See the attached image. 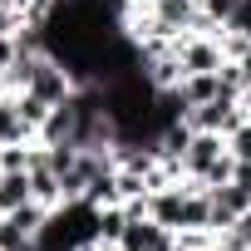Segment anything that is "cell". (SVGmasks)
<instances>
[{"label": "cell", "mask_w": 251, "mask_h": 251, "mask_svg": "<svg viewBox=\"0 0 251 251\" xmlns=\"http://www.w3.org/2000/svg\"><path fill=\"white\" fill-rule=\"evenodd\" d=\"M236 103H241V113H246V118H251V84H246V89H241V99H236Z\"/></svg>", "instance_id": "obj_15"}, {"label": "cell", "mask_w": 251, "mask_h": 251, "mask_svg": "<svg viewBox=\"0 0 251 251\" xmlns=\"http://www.w3.org/2000/svg\"><path fill=\"white\" fill-rule=\"evenodd\" d=\"M25 202H35V192H30V173H0V217L20 212Z\"/></svg>", "instance_id": "obj_7"}, {"label": "cell", "mask_w": 251, "mask_h": 251, "mask_svg": "<svg viewBox=\"0 0 251 251\" xmlns=\"http://www.w3.org/2000/svg\"><path fill=\"white\" fill-rule=\"evenodd\" d=\"M123 226H128V212H123V202H108V207H94V241H113V246H118Z\"/></svg>", "instance_id": "obj_8"}, {"label": "cell", "mask_w": 251, "mask_h": 251, "mask_svg": "<svg viewBox=\"0 0 251 251\" xmlns=\"http://www.w3.org/2000/svg\"><path fill=\"white\" fill-rule=\"evenodd\" d=\"M226 153H231L236 163H251V118H241L236 128L226 133Z\"/></svg>", "instance_id": "obj_11"}, {"label": "cell", "mask_w": 251, "mask_h": 251, "mask_svg": "<svg viewBox=\"0 0 251 251\" xmlns=\"http://www.w3.org/2000/svg\"><path fill=\"white\" fill-rule=\"evenodd\" d=\"M177 64H182V79L187 74H217L226 64L222 30L217 35H177Z\"/></svg>", "instance_id": "obj_1"}, {"label": "cell", "mask_w": 251, "mask_h": 251, "mask_svg": "<svg viewBox=\"0 0 251 251\" xmlns=\"http://www.w3.org/2000/svg\"><path fill=\"white\" fill-rule=\"evenodd\" d=\"M246 113H241V103H236V94H217V99H207V103H197V108H187V128H197V133H231L236 123H241Z\"/></svg>", "instance_id": "obj_2"}, {"label": "cell", "mask_w": 251, "mask_h": 251, "mask_svg": "<svg viewBox=\"0 0 251 251\" xmlns=\"http://www.w3.org/2000/svg\"><path fill=\"white\" fill-rule=\"evenodd\" d=\"M10 143H35V128L20 118L15 94H5V99H0V148H10Z\"/></svg>", "instance_id": "obj_5"}, {"label": "cell", "mask_w": 251, "mask_h": 251, "mask_svg": "<svg viewBox=\"0 0 251 251\" xmlns=\"http://www.w3.org/2000/svg\"><path fill=\"white\" fill-rule=\"evenodd\" d=\"M182 251H212V246H182Z\"/></svg>", "instance_id": "obj_17"}, {"label": "cell", "mask_w": 251, "mask_h": 251, "mask_svg": "<svg viewBox=\"0 0 251 251\" xmlns=\"http://www.w3.org/2000/svg\"><path fill=\"white\" fill-rule=\"evenodd\" d=\"M222 236H231V241H236L241 251H251V207H246V212H241V217H236V222H231V226H226Z\"/></svg>", "instance_id": "obj_12"}, {"label": "cell", "mask_w": 251, "mask_h": 251, "mask_svg": "<svg viewBox=\"0 0 251 251\" xmlns=\"http://www.w3.org/2000/svg\"><path fill=\"white\" fill-rule=\"evenodd\" d=\"M231 182H241V187L251 192V163H236V168H231Z\"/></svg>", "instance_id": "obj_14"}, {"label": "cell", "mask_w": 251, "mask_h": 251, "mask_svg": "<svg viewBox=\"0 0 251 251\" xmlns=\"http://www.w3.org/2000/svg\"><path fill=\"white\" fill-rule=\"evenodd\" d=\"M177 94H182L187 108H197V103H207V99H217V94H226V89H222V74H187V79L177 84Z\"/></svg>", "instance_id": "obj_9"}, {"label": "cell", "mask_w": 251, "mask_h": 251, "mask_svg": "<svg viewBox=\"0 0 251 251\" xmlns=\"http://www.w3.org/2000/svg\"><path fill=\"white\" fill-rule=\"evenodd\" d=\"M118 246L123 251H177V231L163 226V222H153V217H138V222L123 226Z\"/></svg>", "instance_id": "obj_3"}, {"label": "cell", "mask_w": 251, "mask_h": 251, "mask_svg": "<svg viewBox=\"0 0 251 251\" xmlns=\"http://www.w3.org/2000/svg\"><path fill=\"white\" fill-rule=\"evenodd\" d=\"M187 226H212V192L202 182H187V192H182V226L177 231H187Z\"/></svg>", "instance_id": "obj_6"}, {"label": "cell", "mask_w": 251, "mask_h": 251, "mask_svg": "<svg viewBox=\"0 0 251 251\" xmlns=\"http://www.w3.org/2000/svg\"><path fill=\"white\" fill-rule=\"evenodd\" d=\"M15 59H20V40L15 35H0V74H5Z\"/></svg>", "instance_id": "obj_13"}, {"label": "cell", "mask_w": 251, "mask_h": 251, "mask_svg": "<svg viewBox=\"0 0 251 251\" xmlns=\"http://www.w3.org/2000/svg\"><path fill=\"white\" fill-rule=\"evenodd\" d=\"M15 108H20V118L30 123V128L40 133V123L50 118V108H54V103H45V99H35V94H25V89H15Z\"/></svg>", "instance_id": "obj_10"}, {"label": "cell", "mask_w": 251, "mask_h": 251, "mask_svg": "<svg viewBox=\"0 0 251 251\" xmlns=\"http://www.w3.org/2000/svg\"><path fill=\"white\" fill-rule=\"evenodd\" d=\"M212 251H241V246H236L231 236H217V246H212Z\"/></svg>", "instance_id": "obj_16"}, {"label": "cell", "mask_w": 251, "mask_h": 251, "mask_svg": "<svg viewBox=\"0 0 251 251\" xmlns=\"http://www.w3.org/2000/svg\"><path fill=\"white\" fill-rule=\"evenodd\" d=\"M182 192H187V182H168V187L148 192V217L177 231V226H182Z\"/></svg>", "instance_id": "obj_4"}]
</instances>
